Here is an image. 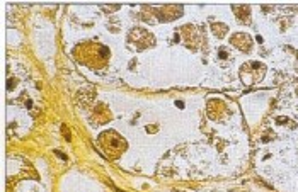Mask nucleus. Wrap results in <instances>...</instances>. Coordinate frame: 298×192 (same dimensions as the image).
Wrapping results in <instances>:
<instances>
[{"label":"nucleus","mask_w":298,"mask_h":192,"mask_svg":"<svg viewBox=\"0 0 298 192\" xmlns=\"http://www.w3.org/2000/svg\"><path fill=\"white\" fill-rule=\"evenodd\" d=\"M74 55L80 63L87 65V67L94 68V70L104 68L109 61V49L99 43H92V41L77 46Z\"/></svg>","instance_id":"obj_1"},{"label":"nucleus","mask_w":298,"mask_h":192,"mask_svg":"<svg viewBox=\"0 0 298 192\" xmlns=\"http://www.w3.org/2000/svg\"><path fill=\"white\" fill-rule=\"evenodd\" d=\"M101 145H102V148L106 150V153H109L113 158H116L118 155H121L126 148V143L121 140L120 134H116L114 131H108V133L102 134Z\"/></svg>","instance_id":"obj_2"},{"label":"nucleus","mask_w":298,"mask_h":192,"mask_svg":"<svg viewBox=\"0 0 298 192\" xmlns=\"http://www.w3.org/2000/svg\"><path fill=\"white\" fill-rule=\"evenodd\" d=\"M135 39L136 41V48L138 49H141V44L140 43H143V48H147V46H150L152 44V36L150 34L147 33V31H143V29H135V31H131L129 33V41H133Z\"/></svg>","instance_id":"obj_3"}]
</instances>
